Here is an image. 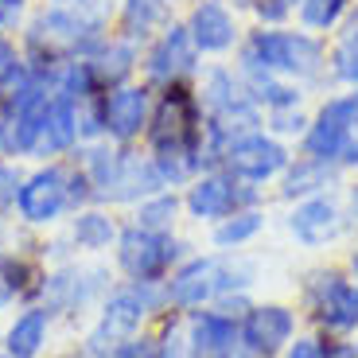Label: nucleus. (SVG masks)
Instances as JSON below:
<instances>
[{
	"instance_id": "nucleus-34",
	"label": "nucleus",
	"mask_w": 358,
	"mask_h": 358,
	"mask_svg": "<svg viewBox=\"0 0 358 358\" xmlns=\"http://www.w3.org/2000/svg\"><path fill=\"white\" fill-rule=\"evenodd\" d=\"M347 160H350V164H358V141H350V144H347Z\"/></svg>"
},
{
	"instance_id": "nucleus-6",
	"label": "nucleus",
	"mask_w": 358,
	"mask_h": 358,
	"mask_svg": "<svg viewBox=\"0 0 358 358\" xmlns=\"http://www.w3.org/2000/svg\"><path fill=\"white\" fill-rule=\"evenodd\" d=\"M226 160H230V171H238V176H245V179H268L285 168L288 156L277 141L242 136V141H234L230 148H226Z\"/></svg>"
},
{
	"instance_id": "nucleus-8",
	"label": "nucleus",
	"mask_w": 358,
	"mask_h": 358,
	"mask_svg": "<svg viewBox=\"0 0 358 358\" xmlns=\"http://www.w3.org/2000/svg\"><path fill=\"white\" fill-rule=\"evenodd\" d=\"M215 292H222V265L218 261H191L168 288L171 304L179 308H195L203 300H210Z\"/></svg>"
},
{
	"instance_id": "nucleus-7",
	"label": "nucleus",
	"mask_w": 358,
	"mask_h": 358,
	"mask_svg": "<svg viewBox=\"0 0 358 358\" xmlns=\"http://www.w3.org/2000/svg\"><path fill=\"white\" fill-rule=\"evenodd\" d=\"M66 206V176L63 171H39L36 179H27V187H20V210L31 222H51Z\"/></svg>"
},
{
	"instance_id": "nucleus-5",
	"label": "nucleus",
	"mask_w": 358,
	"mask_h": 358,
	"mask_svg": "<svg viewBox=\"0 0 358 358\" xmlns=\"http://www.w3.org/2000/svg\"><path fill=\"white\" fill-rule=\"evenodd\" d=\"M312 304L327 327H355L358 323V288H350L335 273H320L312 285Z\"/></svg>"
},
{
	"instance_id": "nucleus-27",
	"label": "nucleus",
	"mask_w": 358,
	"mask_h": 358,
	"mask_svg": "<svg viewBox=\"0 0 358 358\" xmlns=\"http://www.w3.org/2000/svg\"><path fill=\"white\" fill-rule=\"evenodd\" d=\"M12 78H16V55H12V47L0 43V90L8 86Z\"/></svg>"
},
{
	"instance_id": "nucleus-26",
	"label": "nucleus",
	"mask_w": 358,
	"mask_h": 358,
	"mask_svg": "<svg viewBox=\"0 0 358 358\" xmlns=\"http://www.w3.org/2000/svg\"><path fill=\"white\" fill-rule=\"evenodd\" d=\"M129 59H133V51H129V47H113V51L106 55V66H101V71H106V78H121V74L129 71Z\"/></svg>"
},
{
	"instance_id": "nucleus-31",
	"label": "nucleus",
	"mask_w": 358,
	"mask_h": 358,
	"mask_svg": "<svg viewBox=\"0 0 358 358\" xmlns=\"http://www.w3.org/2000/svg\"><path fill=\"white\" fill-rule=\"evenodd\" d=\"M20 12V0H0V24H4V20H12Z\"/></svg>"
},
{
	"instance_id": "nucleus-1",
	"label": "nucleus",
	"mask_w": 358,
	"mask_h": 358,
	"mask_svg": "<svg viewBox=\"0 0 358 358\" xmlns=\"http://www.w3.org/2000/svg\"><path fill=\"white\" fill-rule=\"evenodd\" d=\"M250 63L265 66V71H285V74H315V66H320V47L308 36L257 31L250 43Z\"/></svg>"
},
{
	"instance_id": "nucleus-38",
	"label": "nucleus",
	"mask_w": 358,
	"mask_h": 358,
	"mask_svg": "<svg viewBox=\"0 0 358 358\" xmlns=\"http://www.w3.org/2000/svg\"><path fill=\"white\" fill-rule=\"evenodd\" d=\"M288 4H292V0H288Z\"/></svg>"
},
{
	"instance_id": "nucleus-37",
	"label": "nucleus",
	"mask_w": 358,
	"mask_h": 358,
	"mask_svg": "<svg viewBox=\"0 0 358 358\" xmlns=\"http://www.w3.org/2000/svg\"><path fill=\"white\" fill-rule=\"evenodd\" d=\"M8 358H16V355H8Z\"/></svg>"
},
{
	"instance_id": "nucleus-25",
	"label": "nucleus",
	"mask_w": 358,
	"mask_h": 358,
	"mask_svg": "<svg viewBox=\"0 0 358 358\" xmlns=\"http://www.w3.org/2000/svg\"><path fill=\"white\" fill-rule=\"evenodd\" d=\"M16 288H20V268L12 265V261L0 257V308L8 304L12 296H16Z\"/></svg>"
},
{
	"instance_id": "nucleus-17",
	"label": "nucleus",
	"mask_w": 358,
	"mask_h": 358,
	"mask_svg": "<svg viewBox=\"0 0 358 358\" xmlns=\"http://www.w3.org/2000/svg\"><path fill=\"white\" fill-rule=\"evenodd\" d=\"M43 335H47V315L43 312H27V315H20V320L12 323L8 350L16 358H31L39 350V343H43Z\"/></svg>"
},
{
	"instance_id": "nucleus-15",
	"label": "nucleus",
	"mask_w": 358,
	"mask_h": 358,
	"mask_svg": "<svg viewBox=\"0 0 358 358\" xmlns=\"http://www.w3.org/2000/svg\"><path fill=\"white\" fill-rule=\"evenodd\" d=\"M238 339V327H234L230 315H199L191 323V347L199 355H215V350H226Z\"/></svg>"
},
{
	"instance_id": "nucleus-9",
	"label": "nucleus",
	"mask_w": 358,
	"mask_h": 358,
	"mask_svg": "<svg viewBox=\"0 0 358 358\" xmlns=\"http://www.w3.org/2000/svg\"><path fill=\"white\" fill-rule=\"evenodd\" d=\"M288 335H292V315L277 304L250 312V320H245V327H242V339L250 343L253 350H261V355H273L280 343H288Z\"/></svg>"
},
{
	"instance_id": "nucleus-23",
	"label": "nucleus",
	"mask_w": 358,
	"mask_h": 358,
	"mask_svg": "<svg viewBox=\"0 0 358 358\" xmlns=\"http://www.w3.org/2000/svg\"><path fill=\"white\" fill-rule=\"evenodd\" d=\"M335 71H339V78L358 82V31L343 39L339 55H335Z\"/></svg>"
},
{
	"instance_id": "nucleus-29",
	"label": "nucleus",
	"mask_w": 358,
	"mask_h": 358,
	"mask_svg": "<svg viewBox=\"0 0 358 358\" xmlns=\"http://www.w3.org/2000/svg\"><path fill=\"white\" fill-rule=\"evenodd\" d=\"M121 358H160V347L156 343H129Z\"/></svg>"
},
{
	"instance_id": "nucleus-24",
	"label": "nucleus",
	"mask_w": 358,
	"mask_h": 358,
	"mask_svg": "<svg viewBox=\"0 0 358 358\" xmlns=\"http://www.w3.org/2000/svg\"><path fill=\"white\" fill-rule=\"evenodd\" d=\"M339 8H343V0H304V24L327 27L339 16Z\"/></svg>"
},
{
	"instance_id": "nucleus-22",
	"label": "nucleus",
	"mask_w": 358,
	"mask_h": 358,
	"mask_svg": "<svg viewBox=\"0 0 358 358\" xmlns=\"http://www.w3.org/2000/svg\"><path fill=\"white\" fill-rule=\"evenodd\" d=\"M323 183H327V171L320 168V164H304V168H296L292 176H288L285 183V195L296 199V195H308V191H320Z\"/></svg>"
},
{
	"instance_id": "nucleus-4",
	"label": "nucleus",
	"mask_w": 358,
	"mask_h": 358,
	"mask_svg": "<svg viewBox=\"0 0 358 358\" xmlns=\"http://www.w3.org/2000/svg\"><path fill=\"white\" fill-rule=\"evenodd\" d=\"M156 292L148 285L144 288H129V292H117L106 304V315H101V327L94 331V347H106V339H121V335L136 331L141 320L152 312Z\"/></svg>"
},
{
	"instance_id": "nucleus-13",
	"label": "nucleus",
	"mask_w": 358,
	"mask_h": 358,
	"mask_svg": "<svg viewBox=\"0 0 358 358\" xmlns=\"http://www.w3.org/2000/svg\"><path fill=\"white\" fill-rule=\"evenodd\" d=\"M191 66V36L183 31V27H171L168 36H164V43L152 51V78H171V74L187 71Z\"/></svg>"
},
{
	"instance_id": "nucleus-19",
	"label": "nucleus",
	"mask_w": 358,
	"mask_h": 358,
	"mask_svg": "<svg viewBox=\"0 0 358 358\" xmlns=\"http://www.w3.org/2000/svg\"><path fill=\"white\" fill-rule=\"evenodd\" d=\"M74 238H78V245H86V250H101V245H109V238H113V222H109L106 215H82L78 222H74Z\"/></svg>"
},
{
	"instance_id": "nucleus-11",
	"label": "nucleus",
	"mask_w": 358,
	"mask_h": 358,
	"mask_svg": "<svg viewBox=\"0 0 358 358\" xmlns=\"http://www.w3.org/2000/svg\"><path fill=\"white\" fill-rule=\"evenodd\" d=\"M191 39L203 51H226L234 43V24L218 4H199L191 16Z\"/></svg>"
},
{
	"instance_id": "nucleus-2",
	"label": "nucleus",
	"mask_w": 358,
	"mask_h": 358,
	"mask_svg": "<svg viewBox=\"0 0 358 358\" xmlns=\"http://www.w3.org/2000/svg\"><path fill=\"white\" fill-rule=\"evenodd\" d=\"M355 125H358V94H347V98L331 101L320 113V121L308 133V152L320 156V160H331V156L347 152Z\"/></svg>"
},
{
	"instance_id": "nucleus-28",
	"label": "nucleus",
	"mask_w": 358,
	"mask_h": 358,
	"mask_svg": "<svg viewBox=\"0 0 358 358\" xmlns=\"http://www.w3.org/2000/svg\"><path fill=\"white\" fill-rule=\"evenodd\" d=\"M288 358H323V347L315 339H300V343H292Z\"/></svg>"
},
{
	"instance_id": "nucleus-32",
	"label": "nucleus",
	"mask_w": 358,
	"mask_h": 358,
	"mask_svg": "<svg viewBox=\"0 0 358 358\" xmlns=\"http://www.w3.org/2000/svg\"><path fill=\"white\" fill-rule=\"evenodd\" d=\"M300 125H304L300 117H277V129H280V133H296Z\"/></svg>"
},
{
	"instance_id": "nucleus-33",
	"label": "nucleus",
	"mask_w": 358,
	"mask_h": 358,
	"mask_svg": "<svg viewBox=\"0 0 358 358\" xmlns=\"http://www.w3.org/2000/svg\"><path fill=\"white\" fill-rule=\"evenodd\" d=\"M350 222H355V230H358V191L350 195Z\"/></svg>"
},
{
	"instance_id": "nucleus-10",
	"label": "nucleus",
	"mask_w": 358,
	"mask_h": 358,
	"mask_svg": "<svg viewBox=\"0 0 358 358\" xmlns=\"http://www.w3.org/2000/svg\"><path fill=\"white\" fill-rule=\"evenodd\" d=\"M339 210H335L331 199H308L304 206H296V215H292V234L300 238V242L308 245H323V242H331L335 230H339Z\"/></svg>"
},
{
	"instance_id": "nucleus-14",
	"label": "nucleus",
	"mask_w": 358,
	"mask_h": 358,
	"mask_svg": "<svg viewBox=\"0 0 358 358\" xmlns=\"http://www.w3.org/2000/svg\"><path fill=\"white\" fill-rule=\"evenodd\" d=\"M187 206L195 210L199 218H222L226 210L234 206V187L226 179L210 176V179H199L195 187H191V199Z\"/></svg>"
},
{
	"instance_id": "nucleus-18",
	"label": "nucleus",
	"mask_w": 358,
	"mask_h": 358,
	"mask_svg": "<svg viewBox=\"0 0 358 358\" xmlns=\"http://www.w3.org/2000/svg\"><path fill=\"white\" fill-rule=\"evenodd\" d=\"M82 31H86V24L74 16H66V12H51V16H43L36 24V39H51V43H66V47H78Z\"/></svg>"
},
{
	"instance_id": "nucleus-21",
	"label": "nucleus",
	"mask_w": 358,
	"mask_h": 358,
	"mask_svg": "<svg viewBox=\"0 0 358 358\" xmlns=\"http://www.w3.org/2000/svg\"><path fill=\"white\" fill-rule=\"evenodd\" d=\"M176 206H179V203H176V195H160V199H152V203H144L136 218H141L144 230H156V234H160L164 226H168L171 218H176Z\"/></svg>"
},
{
	"instance_id": "nucleus-3",
	"label": "nucleus",
	"mask_w": 358,
	"mask_h": 358,
	"mask_svg": "<svg viewBox=\"0 0 358 358\" xmlns=\"http://www.w3.org/2000/svg\"><path fill=\"white\" fill-rule=\"evenodd\" d=\"M171 261H176V242L164 238V234L136 226V230H129L125 238H121V265H125V273H133L136 280H148V277H156V273H164Z\"/></svg>"
},
{
	"instance_id": "nucleus-12",
	"label": "nucleus",
	"mask_w": 358,
	"mask_h": 358,
	"mask_svg": "<svg viewBox=\"0 0 358 358\" xmlns=\"http://www.w3.org/2000/svg\"><path fill=\"white\" fill-rule=\"evenodd\" d=\"M144 109H148V101H144L141 90H117L113 98H109L106 106V125L113 136H133L136 129L144 125Z\"/></svg>"
},
{
	"instance_id": "nucleus-30",
	"label": "nucleus",
	"mask_w": 358,
	"mask_h": 358,
	"mask_svg": "<svg viewBox=\"0 0 358 358\" xmlns=\"http://www.w3.org/2000/svg\"><path fill=\"white\" fill-rule=\"evenodd\" d=\"M12 199H16V176L8 168H0V206L12 203Z\"/></svg>"
},
{
	"instance_id": "nucleus-36",
	"label": "nucleus",
	"mask_w": 358,
	"mask_h": 358,
	"mask_svg": "<svg viewBox=\"0 0 358 358\" xmlns=\"http://www.w3.org/2000/svg\"><path fill=\"white\" fill-rule=\"evenodd\" d=\"M0 148H4V133H0Z\"/></svg>"
},
{
	"instance_id": "nucleus-16",
	"label": "nucleus",
	"mask_w": 358,
	"mask_h": 358,
	"mask_svg": "<svg viewBox=\"0 0 358 358\" xmlns=\"http://www.w3.org/2000/svg\"><path fill=\"white\" fill-rule=\"evenodd\" d=\"M74 133H78V125H74L71 98H59V101H51V113H47V125H43V133H39L36 148H43V152H59V148H66V144L74 141Z\"/></svg>"
},
{
	"instance_id": "nucleus-35",
	"label": "nucleus",
	"mask_w": 358,
	"mask_h": 358,
	"mask_svg": "<svg viewBox=\"0 0 358 358\" xmlns=\"http://www.w3.org/2000/svg\"><path fill=\"white\" fill-rule=\"evenodd\" d=\"M350 265H355V273H358V253H355V261H350Z\"/></svg>"
},
{
	"instance_id": "nucleus-20",
	"label": "nucleus",
	"mask_w": 358,
	"mask_h": 358,
	"mask_svg": "<svg viewBox=\"0 0 358 358\" xmlns=\"http://www.w3.org/2000/svg\"><path fill=\"white\" fill-rule=\"evenodd\" d=\"M257 230H261V215L257 210H245V215H238V218H230V222L218 226L215 242L218 245H238V242H245V238H253Z\"/></svg>"
}]
</instances>
